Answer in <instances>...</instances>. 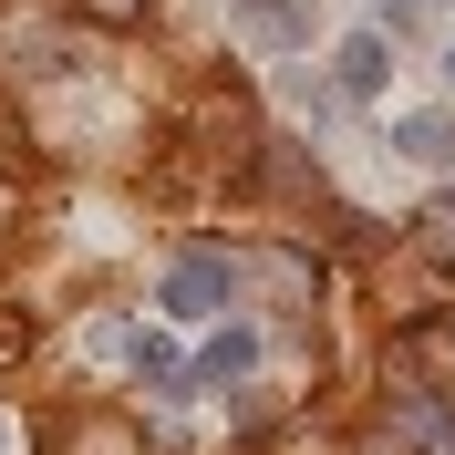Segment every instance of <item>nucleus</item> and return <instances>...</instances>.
<instances>
[{"mask_svg": "<svg viewBox=\"0 0 455 455\" xmlns=\"http://www.w3.org/2000/svg\"><path fill=\"white\" fill-rule=\"evenodd\" d=\"M394 145L414 156V166H445V156H455V124H445V114H403V124H394Z\"/></svg>", "mask_w": 455, "mask_h": 455, "instance_id": "obj_6", "label": "nucleus"}, {"mask_svg": "<svg viewBox=\"0 0 455 455\" xmlns=\"http://www.w3.org/2000/svg\"><path fill=\"white\" fill-rule=\"evenodd\" d=\"M394 455H455V403L425 394V383H403L394 394Z\"/></svg>", "mask_w": 455, "mask_h": 455, "instance_id": "obj_2", "label": "nucleus"}, {"mask_svg": "<svg viewBox=\"0 0 455 455\" xmlns=\"http://www.w3.org/2000/svg\"><path fill=\"white\" fill-rule=\"evenodd\" d=\"M383 73H394V52H383V31H352V42H341V93H372Z\"/></svg>", "mask_w": 455, "mask_h": 455, "instance_id": "obj_5", "label": "nucleus"}, {"mask_svg": "<svg viewBox=\"0 0 455 455\" xmlns=\"http://www.w3.org/2000/svg\"><path fill=\"white\" fill-rule=\"evenodd\" d=\"M228 31H238V42L290 52V42H311V11H300V0H238V11H228Z\"/></svg>", "mask_w": 455, "mask_h": 455, "instance_id": "obj_3", "label": "nucleus"}, {"mask_svg": "<svg viewBox=\"0 0 455 455\" xmlns=\"http://www.w3.org/2000/svg\"><path fill=\"white\" fill-rule=\"evenodd\" d=\"M21 352H31V331H21V321H11V311H0V372L21 363Z\"/></svg>", "mask_w": 455, "mask_h": 455, "instance_id": "obj_9", "label": "nucleus"}, {"mask_svg": "<svg viewBox=\"0 0 455 455\" xmlns=\"http://www.w3.org/2000/svg\"><path fill=\"white\" fill-rule=\"evenodd\" d=\"M249 363H259V341H249V331H218V341L197 352V383H238Z\"/></svg>", "mask_w": 455, "mask_h": 455, "instance_id": "obj_7", "label": "nucleus"}, {"mask_svg": "<svg viewBox=\"0 0 455 455\" xmlns=\"http://www.w3.org/2000/svg\"><path fill=\"white\" fill-rule=\"evenodd\" d=\"M73 11H84V21H114V31H124V21H145V0H73Z\"/></svg>", "mask_w": 455, "mask_h": 455, "instance_id": "obj_8", "label": "nucleus"}, {"mask_svg": "<svg viewBox=\"0 0 455 455\" xmlns=\"http://www.w3.org/2000/svg\"><path fill=\"white\" fill-rule=\"evenodd\" d=\"M0 435H11V425H0Z\"/></svg>", "mask_w": 455, "mask_h": 455, "instance_id": "obj_11", "label": "nucleus"}, {"mask_svg": "<svg viewBox=\"0 0 455 455\" xmlns=\"http://www.w3.org/2000/svg\"><path fill=\"white\" fill-rule=\"evenodd\" d=\"M445 73H455V52H445Z\"/></svg>", "mask_w": 455, "mask_h": 455, "instance_id": "obj_10", "label": "nucleus"}, {"mask_svg": "<svg viewBox=\"0 0 455 455\" xmlns=\"http://www.w3.org/2000/svg\"><path fill=\"white\" fill-rule=\"evenodd\" d=\"M135 383H145V394H187V383H197V363H187L176 341H145V331H135Z\"/></svg>", "mask_w": 455, "mask_h": 455, "instance_id": "obj_4", "label": "nucleus"}, {"mask_svg": "<svg viewBox=\"0 0 455 455\" xmlns=\"http://www.w3.org/2000/svg\"><path fill=\"white\" fill-rule=\"evenodd\" d=\"M228 290H238V259H228V249H187L166 269V311L207 321V311H228Z\"/></svg>", "mask_w": 455, "mask_h": 455, "instance_id": "obj_1", "label": "nucleus"}]
</instances>
